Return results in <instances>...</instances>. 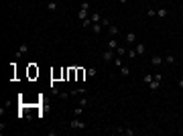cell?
I'll use <instances>...</instances> for the list:
<instances>
[{"label":"cell","instance_id":"cell-5","mask_svg":"<svg viewBox=\"0 0 183 136\" xmlns=\"http://www.w3.org/2000/svg\"><path fill=\"white\" fill-rule=\"evenodd\" d=\"M118 69H120V73H122V77H128V75L132 73V69H130V67H128V65H120V67H118Z\"/></svg>","mask_w":183,"mask_h":136},{"label":"cell","instance_id":"cell-7","mask_svg":"<svg viewBox=\"0 0 183 136\" xmlns=\"http://www.w3.org/2000/svg\"><path fill=\"white\" fill-rule=\"evenodd\" d=\"M136 53H139V55H145L147 53V47H145V43H136Z\"/></svg>","mask_w":183,"mask_h":136},{"label":"cell","instance_id":"cell-24","mask_svg":"<svg viewBox=\"0 0 183 136\" xmlns=\"http://www.w3.org/2000/svg\"><path fill=\"white\" fill-rule=\"evenodd\" d=\"M77 94H85V87H81V89H73V92H69V96H77Z\"/></svg>","mask_w":183,"mask_h":136},{"label":"cell","instance_id":"cell-15","mask_svg":"<svg viewBox=\"0 0 183 136\" xmlns=\"http://www.w3.org/2000/svg\"><path fill=\"white\" fill-rule=\"evenodd\" d=\"M163 61H165L167 65H173V63H175V55H171V53H169L167 57H163Z\"/></svg>","mask_w":183,"mask_h":136},{"label":"cell","instance_id":"cell-12","mask_svg":"<svg viewBox=\"0 0 183 136\" xmlns=\"http://www.w3.org/2000/svg\"><path fill=\"white\" fill-rule=\"evenodd\" d=\"M59 8V4L55 2V0H51V2H47V10H51V12H55Z\"/></svg>","mask_w":183,"mask_h":136},{"label":"cell","instance_id":"cell-31","mask_svg":"<svg viewBox=\"0 0 183 136\" xmlns=\"http://www.w3.org/2000/svg\"><path fill=\"white\" fill-rule=\"evenodd\" d=\"M118 2H120V4H126V2H128V0H118Z\"/></svg>","mask_w":183,"mask_h":136},{"label":"cell","instance_id":"cell-17","mask_svg":"<svg viewBox=\"0 0 183 136\" xmlns=\"http://www.w3.org/2000/svg\"><path fill=\"white\" fill-rule=\"evenodd\" d=\"M89 20H92V22H100V20H102V16H100L98 12H92V14H89Z\"/></svg>","mask_w":183,"mask_h":136},{"label":"cell","instance_id":"cell-28","mask_svg":"<svg viewBox=\"0 0 183 136\" xmlns=\"http://www.w3.org/2000/svg\"><path fill=\"white\" fill-rule=\"evenodd\" d=\"M79 8H81V10H89V2H87V0H85V2H81Z\"/></svg>","mask_w":183,"mask_h":136},{"label":"cell","instance_id":"cell-8","mask_svg":"<svg viewBox=\"0 0 183 136\" xmlns=\"http://www.w3.org/2000/svg\"><path fill=\"white\" fill-rule=\"evenodd\" d=\"M102 57H104V61H112V59H114V51H112V49H106Z\"/></svg>","mask_w":183,"mask_h":136},{"label":"cell","instance_id":"cell-18","mask_svg":"<svg viewBox=\"0 0 183 136\" xmlns=\"http://www.w3.org/2000/svg\"><path fill=\"white\" fill-rule=\"evenodd\" d=\"M153 79H155V75H151V73H145V77H143V81H145L147 85H149V83H151Z\"/></svg>","mask_w":183,"mask_h":136},{"label":"cell","instance_id":"cell-14","mask_svg":"<svg viewBox=\"0 0 183 136\" xmlns=\"http://www.w3.org/2000/svg\"><path fill=\"white\" fill-rule=\"evenodd\" d=\"M149 87L153 89V92H157V89H159V87H161V81H157V79H153V81L149 83Z\"/></svg>","mask_w":183,"mask_h":136},{"label":"cell","instance_id":"cell-20","mask_svg":"<svg viewBox=\"0 0 183 136\" xmlns=\"http://www.w3.org/2000/svg\"><path fill=\"white\" fill-rule=\"evenodd\" d=\"M157 16H159V18L167 16V8H159V10H157Z\"/></svg>","mask_w":183,"mask_h":136},{"label":"cell","instance_id":"cell-19","mask_svg":"<svg viewBox=\"0 0 183 136\" xmlns=\"http://www.w3.org/2000/svg\"><path fill=\"white\" fill-rule=\"evenodd\" d=\"M116 53H118V57H124V55L128 53V49H124V47H118V49H116Z\"/></svg>","mask_w":183,"mask_h":136},{"label":"cell","instance_id":"cell-27","mask_svg":"<svg viewBox=\"0 0 183 136\" xmlns=\"http://www.w3.org/2000/svg\"><path fill=\"white\" fill-rule=\"evenodd\" d=\"M114 65H116V67H120V65H124V63H122V57H116V59H114Z\"/></svg>","mask_w":183,"mask_h":136},{"label":"cell","instance_id":"cell-6","mask_svg":"<svg viewBox=\"0 0 183 136\" xmlns=\"http://www.w3.org/2000/svg\"><path fill=\"white\" fill-rule=\"evenodd\" d=\"M25 53H29V45H27V43H22L20 47H18V51H16V57H20V55H25Z\"/></svg>","mask_w":183,"mask_h":136},{"label":"cell","instance_id":"cell-1","mask_svg":"<svg viewBox=\"0 0 183 136\" xmlns=\"http://www.w3.org/2000/svg\"><path fill=\"white\" fill-rule=\"evenodd\" d=\"M75 128H81V130H85V128H87V124H85L83 120H77V116H75L73 120H69V130H75Z\"/></svg>","mask_w":183,"mask_h":136},{"label":"cell","instance_id":"cell-3","mask_svg":"<svg viewBox=\"0 0 183 136\" xmlns=\"http://www.w3.org/2000/svg\"><path fill=\"white\" fill-rule=\"evenodd\" d=\"M124 41H126V45L139 43V39H136V33H126V35H124Z\"/></svg>","mask_w":183,"mask_h":136},{"label":"cell","instance_id":"cell-10","mask_svg":"<svg viewBox=\"0 0 183 136\" xmlns=\"http://www.w3.org/2000/svg\"><path fill=\"white\" fill-rule=\"evenodd\" d=\"M151 63H153V65H161V63H165V61H163L161 55H153V57H151Z\"/></svg>","mask_w":183,"mask_h":136},{"label":"cell","instance_id":"cell-2","mask_svg":"<svg viewBox=\"0 0 183 136\" xmlns=\"http://www.w3.org/2000/svg\"><path fill=\"white\" fill-rule=\"evenodd\" d=\"M110 132L112 134H122V136H134V130H130V128H112Z\"/></svg>","mask_w":183,"mask_h":136},{"label":"cell","instance_id":"cell-13","mask_svg":"<svg viewBox=\"0 0 183 136\" xmlns=\"http://www.w3.org/2000/svg\"><path fill=\"white\" fill-rule=\"evenodd\" d=\"M89 29L94 31L96 35H98V33H102V25H100V22H92V27H89Z\"/></svg>","mask_w":183,"mask_h":136},{"label":"cell","instance_id":"cell-23","mask_svg":"<svg viewBox=\"0 0 183 136\" xmlns=\"http://www.w3.org/2000/svg\"><path fill=\"white\" fill-rule=\"evenodd\" d=\"M77 106H81V108H85V106H89V100H87V98H81Z\"/></svg>","mask_w":183,"mask_h":136},{"label":"cell","instance_id":"cell-11","mask_svg":"<svg viewBox=\"0 0 183 136\" xmlns=\"http://www.w3.org/2000/svg\"><path fill=\"white\" fill-rule=\"evenodd\" d=\"M77 18H79V20H85V18H89V10H81V8H79V12H77Z\"/></svg>","mask_w":183,"mask_h":136},{"label":"cell","instance_id":"cell-4","mask_svg":"<svg viewBox=\"0 0 183 136\" xmlns=\"http://www.w3.org/2000/svg\"><path fill=\"white\" fill-rule=\"evenodd\" d=\"M118 47H120V45H118V39H116V37H110V41H108V49L116 51Z\"/></svg>","mask_w":183,"mask_h":136},{"label":"cell","instance_id":"cell-16","mask_svg":"<svg viewBox=\"0 0 183 136\" xmlns=\"http://www.w3.org/2000/svg\"><path fill=\"white\" fill-rule=\"evenodd\" d=\"M100 25H102V27H106V29H108V27H110V25H112V20H110V18H108V16H102V20H100Z\"/></svg>","mask_w":183,"mask_h":136},{"label":"cell","instance_id":"cell-29","mask_svg":"<svg viewBox=\"0 0 183 136\" xmlns=\"http://www.w3.org/2000/svg\"><path fill=\"white\" fill-rule=\"evenodd\" d=\"M147 14H149V16H157V10H153V8H149V10H147Z\"/></svg>","mask_w":183,"mask_h":136},{"label":"cell","instance_id":"cell-22","mask_svg":"<svg viewBox=\"0 0 183 136\" xmlns=\"http://www.w3.org/2000/svg\"><path fill=\"white\" fill-rule=\"evenodd\" d=\"M96 73H98L96 67H89V69H87V75H89V77H96Z\"/></svg>","mask_w":183,"mask_h":136},{"label":"cell","instance_id":"cell-21","mask_svg":"<svg viewBox=\"0 0 183 136\" xmlns=\"http://www.w3.org/2000/svg\"><path fill=\"white\" fill-rule=\"evenodd\" d=\"M130 59H134V57H139V53H136V49H128V53H126Z\"/></svg>","mask_w":183,"mask_h":136},{"label":"cell","instance_id":"cell-30","mask_svg":"<svg viewBox=\"0 0 183 136\" xmlns=\"http://www.w3.org/2000/svg\"><path fill=\"white\" fill-rule=\"evenodd\" d=\"M177 87H179V89H183V79H179V81H177Z\"/></svg>","mask_w":183,"mask_h":136},{"label":"cell","instance_id":"cell-25","mask_svg":"<svg viewBox=\"0 0 183 136\" xmlns=\"http://www.w3.org/2000/svg\"><path fill=\"white\" fill-rule=\"evenodd\" d=\"M81 27H83V29H89V27H92V20H89V18L81 20Z\"/></svg>","mask_w":183,"mask_h":136},{"label":"cell","instance_id":"cell-9","mask_svg":"<svg viewBox=\"0 0 183 136\" xmlns=\"http://www.w3.org/2000/svg\"><path fill=\"white\" fill-rule=\"evenodd\" d=\"M118 33H120V31H118V27H114V25H110V27H108V35H110V37H118Z\"/></svg>","mask_w":183,"mask_h":136},{"label":"cell","instance_id":"cell-26","mask_svg":"<svg viewBox=\"0 0 183 136\" xmlns=\"http://www.w3.org/2000/svg\"><path fill=\"white\" fill-rule=\"evenodd\" d=\"M81 114H83V108H81V106H77V108L73 110V116H81Z\"/></svg>","mask_w":183,"mask_h":136}]
</instances>
